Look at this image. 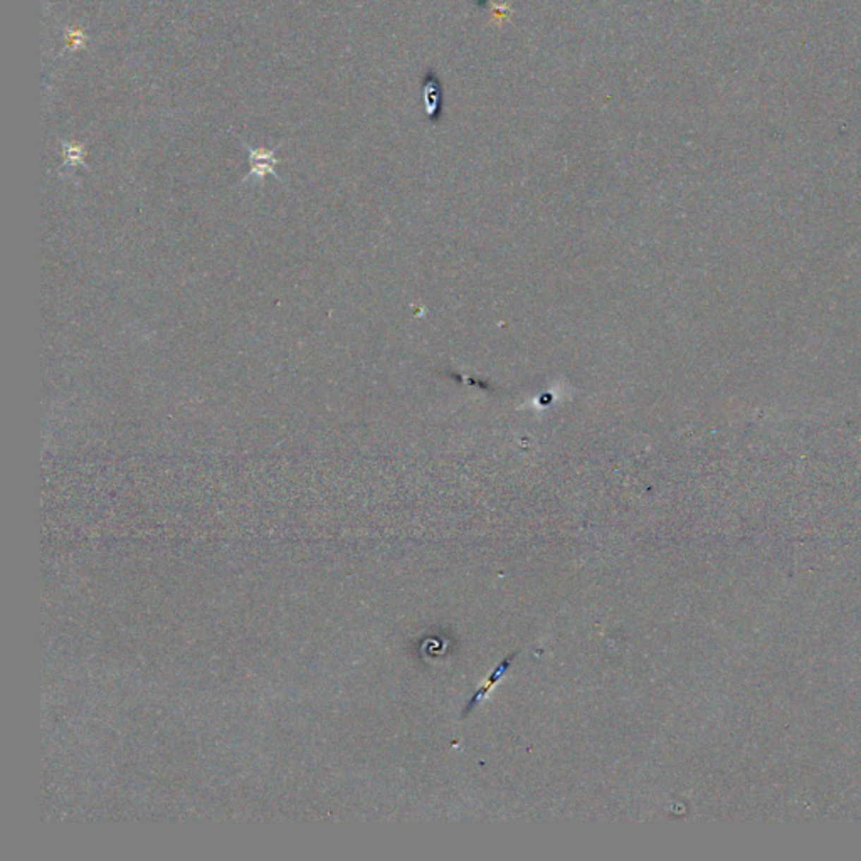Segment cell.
<instances>
[{
	"label": "cell",
	"instance_id": "1",
	"mask_svg": "<svg viewBox=\"0 0 861 861\" xmlns=\"http://www.w3.org/2000/svg\"><path fill=\"white\" fill-rule=\"evenodd\" d=\"M243 145L246 148H248L249 153V164H251V170H249V174L246 175L243 179V182H241V186L243 183L248 182V180L254 179L256 182H259V186H263L265 183V179L267 175H273L275 179H278L279 182H283V179L279 177L278 174H276L275 167L279 164V160L276 158V152H278V148L281 147V143L276 145L275 148H254L251 145H248L246 142H243Z\"/></svg>",
	"mask_w": 861,
	"mask_h": 861
},
{
	"label": "cell",
	"instance_id": "2",
	"mask_svg": "<svg viewBox=\"0 0 861 861\" xmlns=\"http://www.w3.org/2000/svg\"><path fill=\"white\" fill-rule=\"evenodd\" d=\"M423 104L429 120L436 123L442 113V86L433 71L423 79Z\"/></svg>",
	"mask_w": 861,
	"mask_h": 861
},
{
	"label": "cell",
	"instance_id": "3",
	"mask_svg": "<svg viewBox=\"0 0 861 861\" xmlns=\"http://www.w3.org/2000/svg\"><path fill=\"white\" fill-rule=\"evenodd\" d=\"M63 145V155H64V167H69V169H73V167H85L88 169V165L85 164V143L81 145H74V143H68V142H61Z\"/></svg>",
	"mask_w": 861,
	"mask_h": 861
},
{
	"label": "cell",
	"instance_id": "4",
	"mask_svg": "<svg viewBox=\"0 0 861 861\" xmlns=\"http://www.w3.org/2000/svg\"><path fill=\"white\" fill-rule=\"evenodd\" d=\"M64 37H66V47L64 51H78V49H85L86 42H88V36L86 32L83 29H73V28H64Z\"/></svg>",
	"mask_w": 861,
	"mask_h": 861
}]
</instances>
